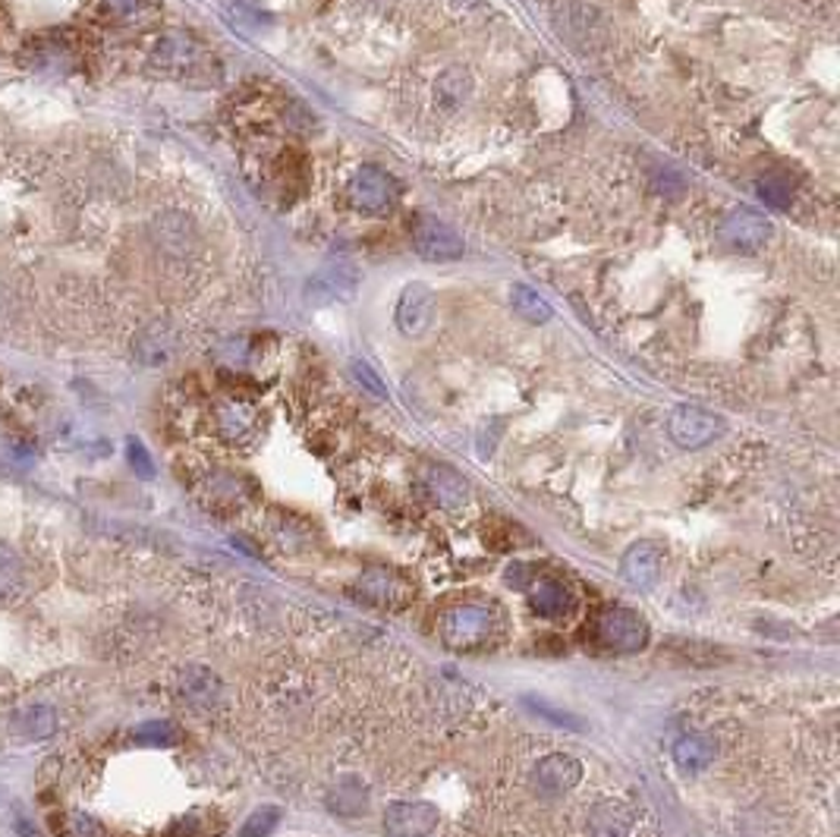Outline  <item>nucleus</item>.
<instances>
[{"label": "nucleus", "mask_w": 840, "mask_h": 837, "mask_svg": "<svg viewBox=\"0 0 840 837\" xmlns=\"http://www.w3.org/2000/svg\"><path fill=\"white\" fill-rule=\"evenodd\" d=\"M435 95H438V101H441L444 107L463 104L466 98L473 95V79H469V73H466V69H448V73H441V79L435 82Z\"/></svg>", "instance_id": "nucleus-22"}, {"label": "nucleus", "mask_w": 840, "mask_h": 837, "mask_svg": "<svg viewBox=\"0 0 840 837\" xmlns=\"http://www.w3.org/2000/svg\"><path fill=\"white\" fill-rule=\"evenodd\" d=\"M718 240L731 249V253H759L765 249V243L772 240V224L759 215V211H749V208H734L721 227H718Z\"/></svg>", "instance_id": "nucleus-4"}, {"label": "nucleus", "mask_w": 840, "mask_h": 837, "mask_svg": "<svg viewBox=\"0 0 840 837\" xmlns=\"http://www.w3.org/2000/svg\"><path fill=\"white\" fill-rule=\"evenodd\" d=\"M180 696L193 706V709H211L221 696V680L211 674L208 668H186L180 674Z\"/></svg>", "instance_id": "nucleus-15"}, {"label": "nucleus", "mask_w": 840, "mask_h": 837, "mask_svg": "<svg viewBox=\"0 0 840 837\" xmlns=\"http://www.w3.org/2000/svg\"><path fill=\"white\" fill-rule=\"evenodd\" d=\"M64 837H104L101 822H95L89 812H66L64 825H61Z\"/></svg>", "instance_id": "nucleus-27"}, {"label": "nucleus", "mask_w": 840, "mask_h": 837, "mask_svg": "<svg viewBox=\"0 0 840 837\" xmlns=\"http://www.w3.org/2000/svg\"><path fill=\"white\" fill-rule=\"evenodd\" d=\"M198 64H202V44L193 41L190 35H164L158 48H155V66H161L164 73H170V76H186V73L198 69Z\"/></svg>", "instance_id": "nucleus-11"}, {"label": "nucleus", "mask_w": 840, "mask_h": 837, "mask_svg": "<svg viewBox=\"0 0 840 837\" xmlns=\"http://www.w3.org/2000/svg\"><path fill=\"white\" fill-rule=\"evenodd\" d=\"M132 741L142 746H173L180 741V731L170 721H145L132 731Z\"/></svg>", "instance_id": "nucleus-24"}, {"label": "nucleus", "mask_w": 840, "mask_h": 837, "mask_svg": "<svg viewBox=\"0 0 840 837\" xmlns=\"http://www.w3.org/2000/svg\"><path fill=\"white\" fill-rule=\"evenodd\" d=\"M438 828V806L425 800L390 803L385 812V832L390 837H428Z\"/></svg>", "instance_id": "nucleus-8"}, {"label": "nucleus", "mask_w": 840, "mask_h": 837, "mask_svg": "<svg viewBox=\"0 0 840 837\" xmlns=\"http://www.w3.org/2000/svg\"><path fill=\"white\" fill-rule=\"evenodd\" d=\"M170 350H173V340L164 337L161 327L145 331L142 340L135 344V353H139L142 362H148V365H161V362H167V359H170Z\"/></svg>", "instance_id": "nucleus-23"}, {"label": "nucleus", "mask_w": 840, "mask_h": 837, "mask_svg": "<svg viewBox=\"0 0 840 837\" xmlns=\"http://www.w3.org/2000/svg\"><path fill=\"white\" fill-rule=\"evenodd\" d=\"M595 636L611 652L633 655V652H643L648 645V623L630 608H608L595 620Z\"/></svg>", "instance_id": "nucleus-2"}, {"label": "nucleus", "mask_w": 840, "mask_h": 837, "mask_svg": "<svg viewBox=\"0 0 840 837\" xmlns=\"http://www.w3.org/2000/svg\"><path fill=\"white\" fill-rule=\"evenodd\" d=\"M661 570H664V548L658 542H636L620 561L623 580H630L639 589H651L661 580Z\"/></svg>", "instance_id": "nucleus-10"}, {"label": "nucleus", "mask_w": 840, "mask_h": 837, "mask_svg": "<svg viewBox=\"0 0 840 837\" xmlns=\"http://www.w3.org/2000/svg\"><path fill=\"white\" fill-rule=\"evenodd\" d=\"M511 306H514V312H517L519 319H526V322L532 324H545L551 319L548 302L539 296V291H532V287H526V284L511 287Z\"/></svg>", "instance_id": "nucleus-21"}, {"label": "nucleus", "mask_w": 840, "mask_h": 837, "mask_svg": "<svg viewBox=\"0 0 840 837\" xmlns=\"http://www.w3.org/2000/svg\"><path fill=\"white\" fill-rule=\"evenodd\" d=\"M633 832V809L626 803H598L589 815V835L592 837H630Z\"/></svg>", "instance_id": "nucleus-14"}, {"label": "nucleus", "mask_w": 840, "mask_h": 837, "mask_svg": "<svg viewBox=\"0 0 840 837\" xmlns=\"http://www.w3.org/2000/svg\"><path fill=\"white\" fill-rule=\"evenodd\" d=\"M347 198H350V205L359 208V211H385L393 205V198H397V183H393V177H388L382 167H372V164H365V167H359L353 173V180L347 183Z\"/></svg>", "instance_id": "nucleus-6"}, {"label": "nucleus", "mask_w": 840, "mask_h": 837, "mask_svg": "<svg viewBox=\"0 0 840 837\" xmlns=\"http://www.w3.org/2000/svg\"><path fill=\"white\" fill-rule=\"evenodd\" d=\"M57 731V711L51 706H29V709L16 711L13 718V737L23 743L48 741Z\"/></svg>", "instance_id": "nucleus-16"}, {"label": "nucleus", "mask_w": 840, "mask_h": 837, "mask_svg": "<svg viewBox=\"0 0 840 837\" xmlns=\"http://www.w3.org/2000/svg\"><path fill=\"white\" fill-rule=\"evenodd\" d=\"M529 605L542 617H564L573 608V595L564 582L539 580L532 582V589H529Z\"/></svg>", "instance_id": "nucleus-18"}, {"label": "nucleus", "mask_w": 840, "mask_h": 837, "mask_svg": "<svg viewBox=\"0 0 840 837\" xmlns=\"http://www.w3.org/2000/svg\"><path fill=\"white\" fill-rule=\"evenodd\" d=\"M26 589V567L20 551L7 542H0V602L16 598Z\"/></svg>", "instance_id": "nucleus-19"}, {"label": "nucleus", "mask_w": 840, "mask_h": 837, "mask_svg": "<svg viewBox=\"0 0 840 837\" xmlns=\"http://www.w3.org/2000/svg\"><path fill=\"white\" fill-rule=\"evenodd\" d=\"M130 466L142 476V479H152L155 476V466H152V460H148V453H145V448L139 445V441H130Z\"/></svg>", "instance_id": "nucleus-30"}, {"label": "nucleus", "mask_w": 840, "mask_h": 837, "mask_svg": "<svg viewBox=\"0 0 840 837\" xmlns=\"http://www.w3.org/2000/svg\"><path fill=\"white\" fill-rule=\"evenodd\" d=\"M422 485L428 488V494L444 507V511H460L469 498V488H466V479L444 466V463H428L422 469Z\"/></svg>", "instance_id": "nucleus-12"}, {"label": "nucleus", "mask_w": 840, "mask_h": 837, "mask_svg": "<svg viewBox=\"0 0 840 837\" xmlns=\"http://www.w3.org/2000/svg\"><path fill=\"white\" fill-rule=\"evenodd\" d=\"M350 375H353V382L362 390H369L372 397H378V400H388V387L382 382V375L365 362V359H353L350 362Z\"/></svg>", "instance_id": "nucleus-26"}, {"label": "nucleus", "mask_w": 840, "mask_h": 837, "mask_svg": "<svg viewBox=\"0 0 840 837\" xmlns=\"http://www.w3.org/2000/svg\"><path fill=\"white\" fill-rule=\"evenodd\" d=\"M501 630V614L482 602H463L441 620V636L451 648H479Z\"/></svg>", "instance_id": "nucleus-1"}, {"label": "nucleus", "mask_w": 840, "mask_h": 837, "mask_svg": "<svg viewBox=\"0 0 840 837\" xmlns=\"http://www.w3.org/2000/svg\"><path fill=\"white\" fill-rule=\"evenodd\" d=\"M356 598H362L365 605H375V608H403L413 602L416 589L413 582L403 580L397 570H388V567H369L353 585Z\"/></svg>", "instance_id": "nucleus-3"}, {"label": "nucleus", "mask_w": 840, "mask_h": 837, "mask_svg": "<svg viewBox=\"0 0 840 837\" xmlns=\"http://www.w3.org/2000/svg\"><path fill=\"white\" fill-rule=\"evenodd\" d=\"M668 432H671L677 448L696 451V448L711 445L724 432V419L702 410V407H677L668 419Z\"/></svg>", "instance_id": "nucleus-5"}, {"label": "nucleus", "mask_w": 840, "mask_h": 837, "mask_svg": "<svg viewBox=\"0 0 840 837\" xmlns=\"http://www.w3.org/2000/svg\"><path fill=\"white\" fill-rule=\"evenodd\" d=\"M718 756V743L709 734H686L674 746V762L683 772H702Z\"/></svg>", "instance_id": "nucleus-17"}, {"label": "nucleus", "mask_w": 840, "mask_h": 837, "mask_svg": "<svg viewBox=\"0 0 840 837\" xmlns=\"http://www.w3.org/2000/svg\"><path fill=\"white\" fill-rule=\"evenodd\" d=\"M104 3H107V10H111L114 16H120V20L142 16V13L152 7V0H104Z\"/></svg>", "instance_id": "nucleus-29"}, {"label": "nucleus", "mask_w": 840, "mask_h": 837, "mask_svg": "<svg viewBox=\"0 0 840 837\" xmlns=\"http://www.w3.org/2000/svg\"><path fill=\"white\" fill-rule=\"evenodd\" d=\"M755 190H759V195H762L772 208H787V205H790V195H793V186H790L787 177H768V180H762Z\"/></svg>", "instance_id": "nucleus-28"}, {"label": "nucleus", "mask_w": 840, "mask_h": 837, "mask_svg": "<svg viewBox=\"0 0 840 837\" xmlns=\"http://www.w3.org/2000/svg\"><path fill=\"white\" fill-rule=\"evenodd\" d=\"M535 706V714H542V718H551L554 724H564V727H577L580 731L582 727V721H577V718H570V714H557V709H548L545 703H532Z\"/></svg>", "instance_id": "nucleus-31"}, {"label": "nucleus", "mask_w": 840, "mask_h": 837, "mask_svg": "<svg viewBox=\"0 0 840 837\" xmlns=\"http://www.w3.org/2000/svg\"><path fill=\"white\" fill-rule=\"evenodd\" d=\"M218 428H221V435L230 438V441L246 438V435L256 428V413H253V407L236 403V400L221 403V410H218Z\"/></svg>", "instance_id": "nucleus-20"}, {"label": "nucleus", "mask_w": 840, "mask_h": 837, "mask_svg": "<svg viewBox=\"0 0 840 837\" xmlns=\"http://www.w3.org/2000/svg\"><path fill=\"white\" fill-rule=\"evenodd\" d=\"M277 822H281V809L277 806H259L246 819V825L240 828V837H268L277 828Z\"/></svg>", "instance_id": "nucleus-25"}, {"label": "nucleus", "mask_w": 840, "mask_h": 837, "mask_svg": "<svg viewBox=\"0 0 840 837\" xmlns=\"http://www.w3.org/2000/svg\"><path fill=\"white\" fill-rule=\"evenodd\" d=\"M413 243L425 261H453L466 253L463 236L438 218H419L413 227Z\"/></svg>", "instance_id": "nucleus-7"}, {"label": "nucleus", "mask_w": 840, "mask_h": 837, "mask_svg": "<svg viewBox=\"0 0 840 837\" xmlns=\"http://www.w3.org/2000/svg\"><path fill=\"white\" fill-rule=\"evenodd\" d=\"M431 319H435V293L428 291L425 284L403 287L400 299H397V312H393L397 331L406 334V337H422L428 331Z\"/></svg>", "instance_id": "nucleus-9"}, {"label": "nucleus", "mask_w": 840, "mask_h": 837, "mask_svg": "<svg viewBox=\"0 0 840 837\" xmlns=\"http://www.w3.org/2000/svg\"><path fill=\"white\" fill-rule=\"evenodd\" d=\"M582 777V765L567 756V752H554L548 759L539 762L535 769V784L545 790V794H567L570 787H577Z\"/></svg>", "instance_id": "nucleus-13"}]
</instances>
